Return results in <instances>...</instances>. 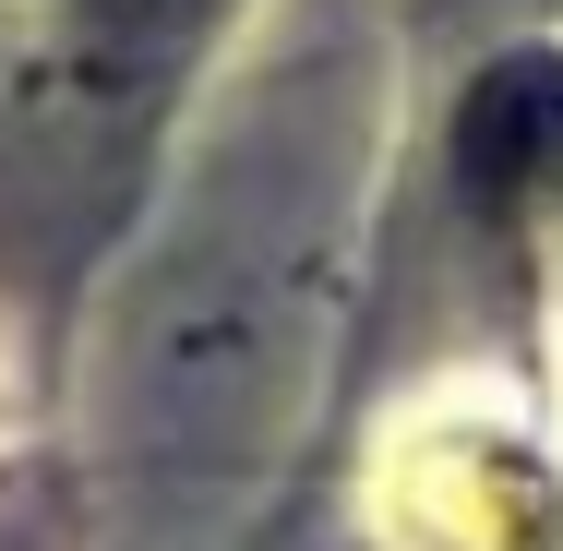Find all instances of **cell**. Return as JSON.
Wrapping results in <instances>:
<instances>
[{
    "label": "cell",
    "mask_w": 563,
    "mask_h": 551,
    "mask_svg": "<svg viewBox=\"0 0 563 551\" xmlns=\"http://www.w3.org/2000/svg\"><path fill=\"white\" fill-rule=\"evenodd\" d=\"M455 168H467L479 205H516V192L563 180V60H540V48L492 60L455 109Z\"/></svg>",
    "instance_id": "1"
},
{
    "label": "cell",
    "mask_w": 563,
    "mask_h": 551,
    "mask_svg": "<svg viewBox=\"0 0 563 551\" xmlns=\"http://www.w3.org/2000/svg\"><path fill=\"white\" fill-rule=\"evenodd\" d=\"M97 12H144V0H97Z\"/></svg>",
    "instance_id": "2"
}]
</instances>
